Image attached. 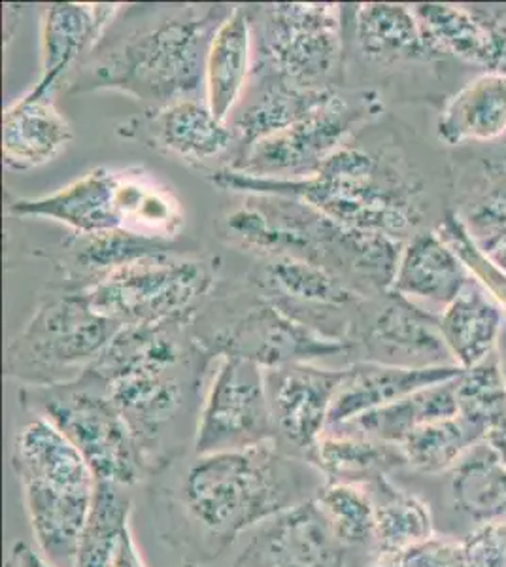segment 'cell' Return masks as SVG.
Instances as JSON below:
<instances>
[{"label":"cell","mask_w":506,"mask_h":567,"mask_svg":"<svg viewBox=\"0 0 506 567\" xmlns=\"http://www.w3.org/2000/svg\"><path fill=\"white\" fill-rule=\"evenodd\" d=\"M505 315L476 278L438 315V331L455 365L471 369L497 350Z\"/></svg>","instance_id":"484cf974"},{"label":"cell","mask_w":506,"mask_h":567,"mask_svg":"<svg viewBox=\"0 0 506 567\" xmlns=\"http://www.w3.org/2000/svg\"><path fill=\"white\" fill-rule=\"evenodd\" d=\"M117 208L123 227L154 239L171 240L184 226L178 200L141 176H120Z\"/></svg>","instance_id":"d590c367"},{"label":"cell","mask_w":506,"mask_h":567,"mask_svg":"<svg viewBox=\"0 0 506 567\" xmlns=\"http://www.w3.org/2000/svg\"><path fill=\"white\" fill-rule=\"evenodd\" d=\"M484 435L478 425L457 414L417 427L399 446L409 467L422 475H441L454 470Z\"/></svg>","instance_id":"836d02e7"},{"label":"cell","mask_w":506,"mask_h":567,"mask_svg":"<svg viewBox=\"0 0 506 567\" xmlns=\"http://www.w3.org/2000/svg\"><path fill=\"white\" fill-rule=\"evenodd\" d=\"M436 136L448 146L492 144L506 136V74L481 72L446 101Z\"/></svg>","instance_id":"d4e9b609"},{"label":"cell","mask_w":506,"mask_h":567,"mask_svg":"<svg viewBox=\"0 0 506 567\" xmlns=\"http://www.w3.org/2000/svg\"><path fill=\"white\" fill-rule=\"evenodd\" d=\"M254 48V7H233L214 34L206 58V104L221 122L231 120L250 84Z\"/></svg>","instance_id":"cb8c5ba5"},{"label":"cell","mask_w":506,"mask_h":567,"mask_svg":"<svg viewBox=\"0 0 506 567\" xmlns=\"http://www.w3.org/2000/svg\"><path fill=\"white\" fill-rule=\"evenodd\" d=\"M7 567H58L48 560L42 553L32 550L31 545L18 542L13 543L10 556H8Z\"/></svg>","instance_id":"ee69618b"},{"label":"cell","mask_w":506,"mask_h":567,"mask_svg":"<svg viewBox=\"0 0 506 567\" xmlns=\"http://www.w3.org/2000/svg\"><path fill=\"white\" fill-rule=\"evenodd\" d=\"M314 497L340 542L374 558V499L369 483L326 481Z\"/></svg>","instance_id":"8d00e7d4"},{"label":"cell","mask_w":506,"mask_h":567,"mask_svg":"<svg viewBox=\"0 0 506 567\" xmlns=\"http://www.w3.org/2000/svg\"><path fill=\"white\" fill-rule=\"evenodd\" d=\"M495 354H497V360H499L500 374H503V381H505L506 386V322L505 326H503V331H500Z\"/></svg>","instance_id":"bcb514c9"},{"label":"cell","mask_w":506,"mask_h":567,"mask_svg":"<svg viewBox=\"0 0 506 567\" xmlns=\"http://www.w3.org/2000/svg\"><path fill=\"white\" fill-rule=\"evenodd\" d=\"M366 567H465L462 542L433 534L395 555L374 556Z\"/></svg>","instance_id":"60d3db41"},{"label":"cell","mask_w":506,"mask_h":567,"mask_svg":"<svg viewBox=\"0 0 506 567\" xmlns=\"http://www.w3.org/2000/svg\"><path fill=\"white\" fill-rule=\"evenodd\" d=\"M342 377L344 369H320L304 361L265 369L276 445L310 462L314 446L328 432L329 414Z\"/></svg>","instance_id":"8fae6325"},{"label":"cell","mask_w":506,"mask_h":567,"mask_svg":"<svg viewBox=\"0 0 506 567\" xmlns=\"http://www.w3.org/2000/svg\"><path fill=\"white\" fill-rule=\"evenodd\" d=\"M182 328L184 323L123 326L85 374L106 386L128 377L178 371L189 358Z\"/></svg>","instance_id":"603a6c76"},{"label":"cell","mask_w":506,"mask_h":567,"mask_svg":"<svg viewBox=\"0 0 506 567\" xmlns=\"http://www.w3.org/2000/svg\"><path fill=\"white\" fill-rule=\"evenodd\" d=\"M214 286L211 267L178 256L146 259L85 288L91 307L120 326L187 323Z\"/></svg>","instance_id":"8992f818"},{"label":"cell","mask_w":506,"mask_h":567,"mask_svg":"<svg viewBox=\"0 0 506 567\" xmlns=\"http://www.w3.org/2000/svg\"><path fill=\"white\" fill-rule=\"evenodd\" d=\"M450 475L455 509L476 523L506 518V467L486 441L476 443Z\"/></svg>","instance_id":"1f68e13d"},{"label":"cell","mask_w":506,"mask_h":567,"mask_svg":"<svg viewBox=\"0 0 506 567\" xmlns=\"http://www.w3.org/2000/svg\"><path fill=\"white\" fill-rule=\"evenodd\" d=\"M233 7H186L104 48L74 82V91L114 90L159 104L189 99L205 84L206 58Z\"/></svg>","instance_id":"3957f363"},{"label":"cell","mask_w":506,"mask_h":567,"mask_svg":"<svg viewBox=\"0 0 506 567\" xmlns=\"http://www.w3.org/2000/svg\"><path fill=\"white\" fill-rule=\"evenodd\" d=\"M342 10L337 4H269L254 13L257 65L296 84L333 90L342 61Z\"/></svg>","instance_id":"52a82bcc"},{"label":"cell","mask_w":506,"mask_h":567,"mask_svg":"<svg viewBox=\"0 0 506 567\" xmlns=\"http://www.w3.org/2000/svg\"><path fill=\"white\" fill-rule=\"evenodd\" d=\"M462 547L465 567H506V518L476 524Z\"/></svg>","instance_id":"b9f144b4"},{"label":"cell","mask_w":506,"mask_h":567,"mask_svg":"<svg viewBox=\"0 0 506 567\" xmlns=\"http://www.w3.org/2000/svg\"><path fill=\"white\" fill-rule=\"evenodd\" d=\"M333 95L334 90L296 84L282 74L256 63L237 116L229 120L240 144V152L314 114Z\"/></svg>","instance_id":"5bb4252c"},{"label":"cell","mask_w":506,"mask_h":567,"mask_svg":"<svg viewBox=\"0 0 506 567\" xmlns=\"http://www.w3.org/2000/svg\"><path fill=\"white\" fill-rule=\"evenodd\" d=\"M211 182L233 192L302 200L339 226L399 240L423 216L416 182L379 155L352 144L334 150L308 178H257L224 168L211 175Z\"/></svg>","instance_id":"7a4b0ae2"},{"label":"cell","mask_w":506,"mask_h":567,"mask_svg":"<svg viewBox=\"0 0 506 567\" xmlns=\"http://www.w3.org/2000/svg\"><path fill=\"white\" fill-rule=\"evenodd\" d=\"M178 371L141 374L106 384L110 400L127 420L138 443L148 456L154 473L167 464L163 456V437L174 420L186 409L189 381Z\"/></svg>","instance_id":"9a60e30c"},{"label":"cell","mask_w":506,"mask_h":567,"mask_svg":"<svg viewBox=\"0 0 506 567\" xmlns=\"http://www.w3.org/2000/svg\"><path fill=\"white\" fill-rule=\"evenodd\" d=\"M471 278L459 254L438 233H417L403 246L390 291L438 317Z\"/></svg>","instance_id":"e0dca14e"},{"label":"cell","mask_w":506,"mask_h":567,"mask_svg":"<svg viewBox=\"0 0 506 567\" xmlns=\"http://www.w3.org/2000/svg\"><path fill=\"white\" fill-rule=\"evenodd\" d=\"M489 449L497 454L500 464L506 467V419L500 420L497 424L492 425L484 437Z\"/></svg>","instance_id":"f6af8a7d"},{"label":"cell","mask_w":506,"mask_h":567,"mask_svg":"<svg viewBox=\"0 0 506 567\" xmlns=\"http://www.w3.org/2000/svg\"><path fill=\"white\" fill-rule=\"evenodd\" d=\"M133 503L123 486L96 483L90 520L78 548L76 567H112L123 529L131 524Z\"/></svg>","instance_id":"74e56055"},{"label":"cell","mask_w":506,"mask_h":567,"mask_svg":"<svg viewBox=\"0 0 506 567\" xmlns=\"http://www.w3.org/2000/svg\"><path fill=\"white\" fill-rule=\"evenodd\" d=\"M350 349V342L323 336L286 315L269 299L251 305L235 326H225L203 347L210 358L240 355L256 361L264 369L297 361L308 363L316 358H328Z\"/></svg>","instance_id":"7c38bea8"},{"label":"cell","mask_w":506,"mask_h":567,"mask_svg":"<svg viewBox=\"0 0 506 567\" xmlns=\"http://www.w3.org/2000/svg\"><path fill=\"white\" fill-rule=\"evenodd\" d=\"M71 250L74 264L84 271L95 272L96 280L128 265L174 256L171 240L146 237L125 227L96 235H78L72 240Z\"/></svg>","instance_id":"e575fe53"},{"label":"cell","mask_w":506,"mask_h":567,"mask_svg":"<svg viewBox=\"0 0 506 567\" xmlns=\"http://www.w3.org/2000/svg\"><path fill=\"white\" fill-rule=\"evenodd\" d=\"M374 499V556L395 555L433 532L430 505L399 486L385 475L369 481Z\"/></svg>","instance_id":"d6a6232c"},{"label":"cell","mask_w":506,"mask_h":567,"mask_svg":"<svg viewBox=\"0 0 506 567\" xmlns=\"http://www.w3.org/2000/svg\"><path fill=\"white\" fill-rule=\"evenodd\" d=\"M272 437L265 369L240 355H219L193 432L199 454L259 445Z\"/></svg>","instance_id":"9c48e42d"},{"label":"cell","mask_w":506,"mask_h":567,"mask_svg":"<svg viewBox=\"0 0 506 567\" xmlns=\"http://www.w3.org/2000/svg\"><path fill=\"white\" fill-rule=\"evenodd\" d=\"M120 12V4H76L58 2L45 7L40 25L39 82L37 95H52L64 74L76 65L84 53L95 52L106 27Z\"/></svg>","instance_id":"2e32d148"},{"label":"cell","mask_w":506,"mask_h":567,"mask_svg":"<svg viewBox=\"0 0 506 567\" xmlns=\"http://www.w3.org/2000/svg\"><path fill=\"white\" fill-rule=\"evenodd\" d=\"M353 331L352 347H361L366 361L412 369L455 365L438 331V317L391 291L366 326Z\"/></svg>","instance_id":"4fadbf2b"},{"label":"cell","mask_w":506,"mask_h":567,"mask_svg":"<svg viewBox=\"0 0 506 567\" xmlns=\"http://www.w3.org/2000/svg\"><path fill=\"white\" fill-rule=\"evenodd\" d=\"M353 23L359 50L371 63L391 66L430 61L412 7L369 2L355 8Z\"/></svg>","instance_id":"f546056e"},{"label":"cell","mask_w":506,"mask_h":567,"mask_svg":"<svg viewBox=\"0 0 506 567\" xmlns=\"http://www.w3.org/2000/svg\"><path fill=\"white\" fill-rule=\"evenodd\" d=\"M120 176L96 167L87 175L39 199H18L8 205V214L21 218H48L71 227L76 235H96L123 227L117 208Z\"/></svg>","instance_id":"d6986e66"},{"label":"cell","mask_w":506,"mask_h":567,"mask_svg":"<svg viewBox=\"0 0 506 567\" xmlns=\"http://www.w3.org/2000/svg\"><path fill=\"white\" fill-rule=\"evenodd\" d=\"M10 464L20 484L40 483L72 491L96 488L93 471L71 439L40 414H32L16 432Z\"/></svg>","instance_id":"ffe728a7"},{"label":"cell","mask_w":506,"mask_h":567,"mask_svg":"<svg viewBox=\"0 0 506 567\" xmlns=\"http://www.w3.org/2000/svg\"><path fill=\"white\" fill-rule=\"evenodd\" d=\"M21 405L52 420L84 456L96 483L131 488L154 473L138 439L90 374L58 386L23 388Z\"/></svg>","instance_id":"277c9868"},{"label":"cell","mask_w":506,"mask_h":567,"mask_svg":"<svg viewBox=\"0 0 506 567\" xmlns=\"http://www.w3.org/2000/svg\"><path fill=\"white\" fill-rule=\"evenodd\" d=\"M261 280L272 297L269 301L286 315L297 309H347L365 301L334 272L304 259L270 258L261 269Z\"/></svg>","instance_id":"4316f807"},{"label":"cell","mask_w":506,"mask_h":567,"mask_svg":"<svg viewBox=\"0 0 506 567\" xmlns=\"http://www.w3.org/2000/svg\"><path fill=\"white\" fill-rule=\"evenodd\" d=\"M376 110L379 103L371 93L350 101L334 91L333 97L314 114L251 144L238 154L237 162L229 168L257 178H308L316 175L321 163L347 144L348 136L359 123L376 114Z\"/></svg>","instance_id":"ba28073f"},{"label":"cell","mask_w":506,"mask_h":567,"mask_svg":"<svg viewBox=\"0 0 506 567\" xmlns=\"http://www.w3.org/2000/svg\"><path fill=\"white\" fill-rule=\"evenodd\" d=\"M462 373L463 369L457 365L412 369L385 365L379 361H355L344 369V377L337 388L329 427L348 424L380 406L403 400L409 393L452 381Z\"/></svg>","instance_id":"ac0fdd59"},{"label":"cell","mask_w":506,"mask_h":567,"mask_svg":"<svg viewBox=\"0 0 506 567\" xmlns=\"http://www.w3.org/2000/svg\"><path fill=\"white\" fill-rule=\"evenodd\" d=\"M459 414L457 405V377L409 393L403 400L380 406L348 424L337 425L355 430L365 437L376 439L388 445H401L414 430L422 425L452 419ZM331 430V427H329Z\"/></svg>","instance_id":"f1b7e54d"},{"label":"cell","mask_w":506,"mask_h":567,"mask_svg":"<svg viewBox=\"0 0 506 567\" xmlns=\"http://www.w3.org/2000/svg\"><path fill=\"white\" fill-rule=\"evenodd\" d=\"M316 496V494H314ZM312 496L257 526L238 567H366L372 556L340 542Z\"/></svg>","instance_id":"30bf717a"},{"label":"cell","mask_w":506,"mask_h":567,"mask_svg":"<svg viewBox=\"0 0 506 567\" xmlns=\"http://www.w3.org/2000/svg\"><path fill=\"white\" fill-rule=\"evenodd\" d=\"M122 328L96 312L84 290L52 297L8 344L4 373L23 388L78 381Z\"/></svg>","instance_id":"5b68a950"},{"label":"cell","mask_w":506,"mask_h":567,"mask_svg":"<svg viewBox=\"0 0 506 567\" xmlns=\"http://www.w3.org/2000/svg\"><path fill=\"white\" fill-rule=\"evenodd\" d=\"M23 503L40 553L58 567H76L78 548L90 520L95 491L23 483Z\"/></svg>","instance_id":"44dd1931"},{"label":"cell","mask_w":506,"mask_h":567,"mask_svg":"<svg viewBox=\"0 0 506 567\" xmlns=\"http://www.w3.org/2000/svg\"><path fill=\"white\" fill-rule=\"evenodd\" d=\"M72 138L71 123L59 112L52 95L27 91L4 112L2 155L10 171L44 167L63 154Z\"/></svg>","instance_id":"7402d4cb"},{"label":"cell","mask_w":506,"mask_h":567,"mask_svg":"<svg viewBox=\"0 0 506 567\" xmlns=\"http://www.w3.org/2000/svg\"><path fill=\"white\" fill-rule=\"evenodd\" d=\"M320 471L275 439L235 451L195 454L182 481V507L216 550L320 491Z\"/></svg>","instance_id":"6da1fadb"},{"label":"cell","mask_w":506,"mask_h":567,"mask_svg":"<svg viewBox=\"0 0 506 567\" xmlns=\"http://www.w3.org/2000/svg\"><path fill=\"white\" fill-rule=\"evenodd\" d=\"M438 235L454 248L463 264L478 282L486 288L487 293H494V299L500 307H506V271L497 261L489 258L481 246L476 245L467 227L457 214H450L444 219Z\"/></svg>","instance_id":"ab89813d"},{"label":"cell","mask_w":506,"mask_h":567,"mask_svg":"<svg viewBox=\"0 0 506 567\" xmlns=\"http://www.w3.org/2000/svg\"><path fill=\"white\" fill-rule=\"evenodd\" d=\"M457 405L463 419L484 433L506 419V386L495 352L457 377Z\"/></svg>","instance_id":"f35d334b"},{"label":"cell","mask_w":506,"mask_h":567,"mask_svg":"<svg viewBox=\"0 0 506 567\" xmlns=\"http://www.w3.org/2000/svg\"><path fill=\"white\" fill-rule=\"evenodd\" d=\"M112 567H146L141 555V548L136 545L131 524H128L127 528L123 529Z\"/></svg>","instance_id":"7bdbcfd3"},{"label":"cell","mask_w":506,"mask_h":567,"mask_svg":"<svg viewBox=\"0 0 506 567\" xmlns=\"http://www.w3.org/2000/svg\"><path fill=\"white\" fill-rule=\"evenodd\" d=\"M149 131L161 150L189 162H208L237 141L229 122L218 120L208 104L195 99H182L157 110Z\"/></svg>","instance_id":"83f0119b"},{"label":"cell","mask_w":506,"mask_h":567,"mask_svg":"<svg viewBox=\"0 0 506 567\" xmlns=\"http://www.w3.org/2000/svg\"><path fill=\"white\" fill-rule=\"evenodd\" d=\"M310 464L328 481L366 483L404 464L401 446L388 445L355 432H328L312 451Z\"/></svg>","instance_id":"4dcf8cb0"}]
</instances>
